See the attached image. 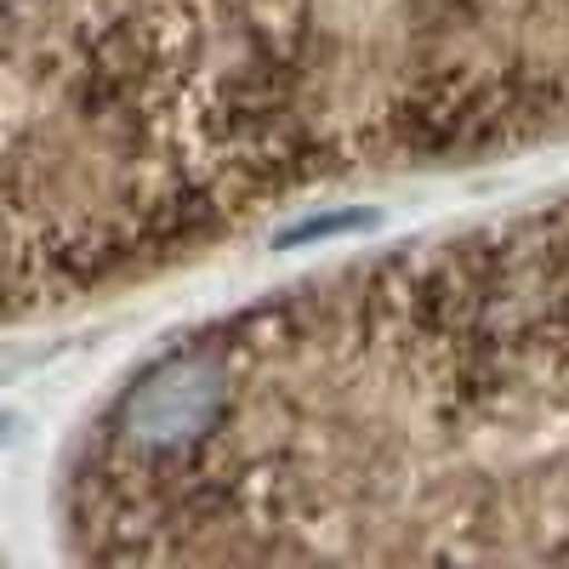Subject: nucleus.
Instances as JSON below:
<instances>
[{
	"label": "nucleus",
	"instance_id": "obj_1",
	"mask_svg": "<svg viewBox=\"0 0 569 569\" xmlns=\"http://www.w3.org/2000/svg\"><path fill=\"white\" fill-rule=\"evenodd\" d=\"M63 525L80 569H569V200L182 337Z\"/></svg>",
	"mask_w": 569,
	"mask_h": 569
},
{
	"label": "nucleus",
	"instance_id": "obj_2",
	"mask_svg": "<svg viewBox=\"0 0 569 569\" xmlns=\"http://www.w3.org/2000/svg\"><path fill=\"white\" fill-rule=\"evenodd\" d=\"M302 0H0V319L284 194Z\"/></svg>",
	"mask_w": 569,
	"mask_h": 569
}]
</instances>
